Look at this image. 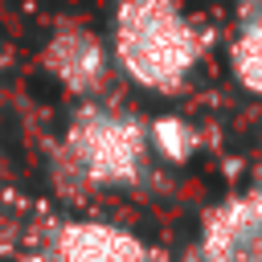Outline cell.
<instances>
[{"label": "cell", "mask_w": 262, "mask_h": 262, "mask_svg": "<svg viewBox=\"0 0 262 262\" xmlns=\"http://www.w3.org/2000/svg\"><path fill=\"white\" fill-rule=\"evenodd\" d=\"M192 262H262V168L201 217Z\"/></svg>", "instance_id": "5"}, {"label": "cell", "mask_w": 262, "mask_h": 262, "mask_svg": "<svg viewBox=\"0 0 262 262\" xmlns=\"http://www.w3.org/2000/svg\"><path fill=\"white\" fill-rule=\"evenodd\" d=\"M106 41L115 74L151 98H180L209 49L205 25L180 0H115Z\"/></svg>", "instance_id": "2"}, {"label": "cell", "mask_w": 262, "mask_h": 262, "mask_svg": "<svg viewBox=\"0 0 262 262\" xmlns=\"http://www.w3.org/2000/svg\"><path fill=\"white\" fill-rule=\"evenodd\" d=\"M37 61H41V74H45L61 94H70L74 102L106 98V94H111V82L119 78L106 33H98L94 25L74 20V16L57 20V25L45 33Z\"/></svg>", "instance_id": "4"}, {"label": "cell", "mask_w": 262, "mask_h": 262, "mask_svg": "<svg viewBox=\"0 0 262 262\" xmlns=\"http://www.w3.org/2000/svg\"><path fill=\"white\" fill-rule=\"evenodd\" d=\"M25 262H172L164 246L111 217H49L25 242Z\"/></svg>", "instance_id": "3"}, {"label": "cell", "mask_w": 262, "mask_h": 262, "mask_svg": "<svg viewBox=\"0 0 262 262\" xmlns=\"http://www.w3.org/2000/svg\"><path fill=\"white\" fill-rule=\"evenodd\" d=\"M151 131V151L164 164H188L201 151V127L188 115H156L147 119Z\"/></svg>", "instance_id": "7"}, {"label": "cell", "mask_w": 262, "mask_h": 262, "mask_svg": "<svg viewBox=\"0 0 262 262\" xmlns=\"http://www.w3.org/2000/svg\"><path fill=\"white\" fill-rule=\"evenodd\" d=\"M225 66H229V78L237 82V90L262 98V0L242 4L229 45H225Z\"/></svg>", "instance_id": "6"}, {"label": "cell", "mask_w": 262, "mask_h": 262, "mask_svg": "<svg viewBox=\"0 0 262 262\" xmlns=\"http://www.w3.org/2000/svg\"><path fill=\"white\" fill-rule=\"evenodd\" d=\"M156 151L139 111L106 98H86L70 111L61 139L53 143V188L66 196L131 192L151 176Z\"/></svg>", "instance_id": "1"}]
</instances>
